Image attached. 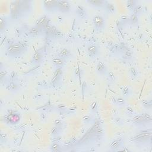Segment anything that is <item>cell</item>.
<instances>
[{"label":"cell","mask_w":152,"mask_h":152,"mask_svg":"<svg viewBox=\"0 0 152 152\" xmlns=\"http://www.w3.org/2000/svg\"><path fill=\"white\" fill-rule=\"evenodd\" d=\"M26 48L19 44H13L10 45L7 48V53L10 57L18 58L23 55Z\"/></svg>","instance_id":"cell-1"},{"label":"cell","mask_w":152,"mask_h":152,"mask_svg":"<svg viewBox=\"0 0 152 152\" xmlns=\"http://www.w3.org/2000/svg\"><path fill=\"white\" fill-rule=\"evenodd\" d=\"M93 23L95 29L97 31H101L104 30L106 26L105 20L103 16L100 14H97L93 18Z\"/></svg>","instance_id":"cell-2"},{"label":"cell","mask_w":152,"mask_h":152,"mask_svg":"<svg viewBox=\"0 0 152 152\" xmlns=\"http://www.w3.org/2000/svg\"><path fill=\"white\" fill-rule=\"evenodd\" d=\"M72 5L70 2L67 1H58L57 4V10L58 11L66 13L70 12Z\"/></svg>","instance_id":"cell-3"},{"label":"cell","mask_w":152,"mask_h":152,"mask_svg":"<svg viewBox=\"0 0 152 152\" xmlns=\"http://www.w3.org/2000/svg\"><path fill=\"white\" fill-rule=\"evenodd\" d=\"M44 7L48 12H54L57 10L58 1H45L43 2Z\"/></svg>","instance_id":"cell-4"},{"label":"cell","mask_w":152,"mask_h":152,"mask_svg":"<svg viewBox=\"0 0 152 152\" xmlns=\"http://www.w3.org/2000/svg\"><path fill=\"white\" fill-rule=\"evenodd\" d=\"M121 58H122L124 61H130L134 57L133 52L128 48H126L123 51L121 52Z\"/></svg>","instance_id":"cell-5"},{"label":"cell","mask_w":152,"mask_h":152,"mask_svg":"<svg viewBox=\"0 0 152 152\" xmlns=\"http://www.w3.org/2000/svg\"><path fill=\"white\" fill-rule=\"evenodd\" d=\"M99 48L96 45H90L87 47V53L90 57L96 58L99 55Z\"/></svg>","instance_id":"cell-6"},{"label":"cell","mask_w":152,"mask_h":152,"mask_svg":"<svg viewBox=\"0 0 152 152\" xmlns=\"http://www.w3.org/2000/svg\"><path fill=\"white\" fill-rule=\"evenodd\" d=\"M87 3L91 6H92L96 8H104L106 1H102V0H89Z\"/></svg>","instance_id":"cell-7"},{"label":"cell","mask_w":152,"mask_h":152,"mask_svg":"<svg viewBox=\"0 0 152 152\" xmlns=\"http://www.w3.org/2000/svg\"><path fill=\"white\" fill-rule=\"evenodd\" d=\"M96 72L100 75H104L107 73V67L103 62H99L96 66Z\"/></svg>","instance_id":"cell-8"},{"label":"cell","mask_w":152,"mask_h":152,"mask_svg":"<svg viewBox=\"0 0 152 152\" xmlns=\"http://www.w3.org/2000/svg\"><path fill=\"white\" fill-rule=\"evenodd\" d=\"M20 116L17 114H10L7 117V119L8 121V122L12 124H16L18 123L20 121Z\"/></svg>","instance_id":"cell-9"},{"label":"cell","mask_w":152,"mask_h":152,"mask_svg":"<svg viewBox=\"0 0 152 152\" xmlns=\"http://www.w3.org/2000/svg\"><path fill=\"white\" fill-rule=\"evenodd\" d=\"M76 14L77 16L80 18H85L86 17L87 12L86 8L83 6L78 5L76 10Z\"/></svg>","instance_id":"cell-10"},{"label":"cell","mask_w":152,"mask_h":152,"mask_svg":"<svg viewBox=\"0 0 152 152\" xmlns=\"http://www.w3.org/2000/svg\"><path fill=\"white\" fill-rule=\"evenodd\" d=\"M71 56H72V53H71L70 50L65 48L61 50V51L58 54V57L61 58L65 60L70 58Z\"/></svg>","instance_id":"cell-11"},{"label":"cell","mask_w":152,"mask_h":152,"mask_svg":"<svg viewBox=\"0 0 152 152\" xmlns=\"http://www.w3.org/2000/svg\"><path fill=\"white\" fill-rule=\"evenodd\" d=\"M65 61V59L58 57L57 58H55L52 60V63L55 67H57L58 68H59L63 67L64 65Z\"/></svg>","instance_id":"cell-12"},{"label":"cell","mask_w":152,"mask_h":152,"mask_svg":"<svg viewBox=\"0 0 152 152\" xmlns=\"http://www.w3.org/2000/svg\"><path fill=\"white\" fill-rule=\"evenodd\" d=\"M104 8L105 9L106 12L110 14H114L116 12V8L114 5L112 3H108L107 1Z\"/></svg>","instance_id":"cell-13"},{"label":"cell","mask_w":152,"mask_h":152,"mask_svg":"<svg viewBox=\"0 0 152 152\" xmlns=\"http://www.w3.org/2000/svg\"><path fill=\"white\" fill-rule=\"evenodd\" d=\"M42 58L43 57L42 53L40 52H37L33 56V62L35 64H39L42 61Z\"/></svg>","instance_id":"cell-14"},{"label":"cell","mask_w":152,"mask_h":152,"mask_svg":"<svg viewBox=\"0 0 152 152\" xmlns=\"http://www.w3.org/2000/svg\"><path fill=\"white\" fill-rule=\"evenodd\" d=\"M61 78V73L60 72V69L58 70V72L55 73L52 80V83L53 84H57Z\"/></svg>","instance_id":"cell-15"},{"label":"cell","mask_w":152,"mask_h":152,"mask_svg":"<svg viewBox=\"0 0 152 152\" xmlns=\"http://www.w3.org/2000/svg\"><path fill=\"white\" fill-rule=\"evenodd\" d=\"M29 35L31 36H38L40 33V30L37 27H32L29 30Z\"/></svg>","instance_id":"cell-16"},{"label":"cell","mask_w":152,"mask_h":152,"mask_svg":"<svg viewBox=\"0 0 152 152\" xmlns=\"http://www.w3.org/2000/svg\"><path fill=\"white\" fill-rule=\"evenodd\" d=\"M7 88L10 91H11V92H16V91L17 90L18 86L16 82H12L11 83H9L7 86Z\"/></svg>","instance_id":"cell-17"},{"label":"cell","mask_w":152,"mask_h":152,"mask_svg":"<svg viewBox=\"0 0 152 152\" xmlns=\"http://www.w3.org/2000/svg\"><path fill=\"white\" fill-rule=\"evenodd\" d=\"M137 5V2L136 1H127V8L128 9H130V10H133Z\"/></svg>","instance_id":"cell-18"},{"label":"cell","mask_w":152,"mask_h":152,"mask_svg":"<svg viewBox=\"0 0 152 152\" xmlns=\"http://www.w3.org/2000/svg\"><path fill=\"white\" fill-rule=\"evenodd\" d=\"M121 145H122V143H121V141L120 140H116L114 141L112 143H111L110 147L112 149H115L119 148L121 146Z\"/></svg>","instance_id":"cell-19"},{"label":"cell","mask_w":152,"mask_h":152,"mask_svg":"<svg viewBox=\"0 0 152 152\" xmlns=\"http://www.w3.org/2000/svg\"><path fill=\"white\" fill-rule=\"evenodd\" d=\"M138 15L133 13L130 17V20L132 23H136L138 21Z\"/></svg>","instance_id":"cell-20"},{"label":"cell","mask_w":152,"mask_h":152,"mask_svg":"<svg viewBox=\"0 0 152 152\" xmlns=\"http://www.w3.org/2000/svg\"><path fill=\"white\" fill-rule=\"evenodd\" d=\"M131 92V90L128 87H125V89H124L123 90V96H130Z\"/></svg>","instance_id":"cell-21"},{"label":"cell","mask_w":152,"mask_h":152,"mask_svg":"<svg viewBox=\"0 0 152 152\" xmlns=\"http://www.w3.org/2000/svg\"><path fill=\"white\" fill-rule=\"evenodd\" d=\"M130 73H131V76L132 77L135 78L137 77V70L134 68H131L130 70Z\"/></svg>","instance_id":"cell-22"},{"label":"cell","mask_w":152,"mask_h":152,"mask_svg":"<svg viewBox=\"0 0 152 152\" xmlns=\"http://www.w3.org/2000/svg\"><path fill=\"white\" fill-rule=\"evenodd\" d=\"M59 132H60V130H59V128L58 127H55L52 130V134L53 135L58 134Z\"/></svg>","instance_id":"cell-23"},{"label":"cell","mask_w":152,"mask_h":152,"mask_svg":"<svg viewBox=\"0 0 152 152\" xmlns=\"http://www.w3.org/2000/svg\"><path fill=\"white\" fill-rule=\"evenodd\" d=\"M117 101L119 102V104H125V101H124V100L123 99H122V98H120V97L118 98V99H117Z\"/></svg>","instance_id":"cell-24"}]
</instances>
